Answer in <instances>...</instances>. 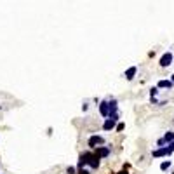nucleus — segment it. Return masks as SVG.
I'll use <instances>...</instances> for the list:
<instances>
[{
	"mask_svg": "<svg viewBox=\"0 0 174 174\" xmlns=\"http://www.w3.org/2000/svg\"><path fill=\"white\" fill-rule=\"evenodd\" d=\"M99 166H101V162H99V159L92 151H84V153H80L79 166L77 167H87L89 171H96V169H99Z\"/></svg>",
	"mask_w": 174,
	"mask_h": 174,
	"instance_id": "f257e3e1",
	"label": "nucleus"
},
{
	"mask_svg": "<svg viewBox=\"0 0 174 174\" xmlns=\"http://www.w3.org/2000/svg\"><path fill=\"white\" fill-rule=\"evenodd\" d=\"M118 115H113V117H110V118H106L105 122H103V131H106V133H110V131H113L115 127H117V124H118Z\"/></svg>",
	"mask_w": 174,
	"mask_h": 174,
	"instance_id": "f03ea898",
	"label": "nucleus"
},
{
	"mask_svg": "<svg viewBox=\"0 0 174 174\" xmlns=\"http://www.w3.org/2000/svg\"><path fill=\"white\" fill-rule=\"evenodd\" d=\"M105 144V138L103 136H98V134H94V136L89 138V141H87V146L92 148V150H96V148L103 146Z\"/></svg>",
	"mask_w": 174,
	"mask_h": 174,
	"instance_id": "7ed1b4c3",
	"label": "nucleus"
},
{
	"mask_svg": "<svg viewBox=\"0 0 174 174\" xmlns=\"http://www.w3.org/2000/svg\"><path fill=\"white\" fill-rule=\"evenodd\" d=\"M171 143H174V133H172V131H167V133L164 134L159 141H157V146L164 148L166 144H171Z\"/></svg>",
	"mask_w": 174,
	"mask_h": 174,
	"instance_id": "20e7f679",
	"label": "nucleus"
},
{
	"mask_svg": "<svg viewBox=\"0 0 174 174\" xmlns=\"http://www.w3.org/2000/svg\"><path fill=\"white\" fill-rule=\"evenodd\" d=\"M99 113L105 118H110V98H106L105 101L99 103Z\"/></svg>",
	"mask_w": 174,
	"mask_h": 174,
	"instance_id": "39448f33",
	"label": "nucleus"
},
{
	"mask_svg": "<svg viewBox=\"0 0 174 174\" xmlns=\"http://www.w3.org/2000/svg\"><path fill=\"white\" fill-rule=\"evenodd\" d=\"M110 153H111L110 146H99V148H96V150H94V155L98 157L99 160L106 159V157H110Z\"/></svg>",
	"mask_w": 174,
	"mask_h": 174,
	"instance_id": "423d86ee",
	"label": "nucleus"
},
{
	"mask_svg": "<svg viewBox=\"0 0 174 174\" xmlns=\"http://www.w3.org/2000/svg\"><path fill=\"white\" fill-rule=\"evenodd\" d=\"M169 155H172V153L169 151V148H167V146L157 148V150L151 151V157H153V159H159V157H169Z\"/></svg>",
	"mask_w": 174,
	"mask_h": 174,
	"instance_id": "0eeeda50",
	"label": "nucleus"
},
{
	"mask_svg": "<svg viewBox=\"0 0 174 174\" xmlns=\"http://www.w3.org/2000/svg\"><path fill=\"white\" fill-rule=\"evenodd\" d=\"M172 59H174L172 52L162 54V57H160V66H162V68H167V66H171V64H172Z\"/></svg>",
	"mask_w": 174,
	"mask_h": 174,
	"instance_id": "6e6552de",
	"label": "nucleus"
},
{
	"mask_svg": "<svg viewBox=\"0 0 174 174\" xmlns=\"http://www.w3.org/2000/svg\"><path fill=\"white\" fill-rule=\"evenodd\" d=\"M136 73H138V66H131V68H127V70H125L124 77H125L127 80H133L134 77H136Z\"/></svg>",
	"mask_w": 174,
	"mask_h": 174,
	"instance_id": "1a4fd4ad",
	"label": "nucleus"
},
{
	"mask_svg": "<svg viewBox=\"0 0 174 174\" xmlns=\"http://www.w3.org/2000/svg\"><path fill=\"white\" fill-rule=\"evenodd\" d=\"M174 84L171 82V80H159V84H157V89H172Z\"/></svg>",
	"mask_w": 174,
	"mask_h": 174,
	"instance_id": "9d476101",
	"label": "nucleus"
},
{
	"mask_svg": "<svg viewBox=\"0 0 174 174\" xmlns=\"http://www.w3.org/2000/svg\"><path fill=\"white\" fill-rule=\"evenodd\" d=\"M171 166H172V162H171V160H164V162L160 164V171H164V172H166V171L171 169Z\"/></svg>",
	"mask_w": 174,
	"mask_h": 174,
	"instance_id": "9b49d317",
	"label": "nucleus"
},
{
	"mask_svg": "<svg viewBox=\"0 0 174 174\" xmlns=\"http://www.w3.org/2000/svg\"><path fill=\"white\" fill-rule=\"evenodd\" d=\"M77 174H91V171L87 167H77Z\"/></svg>",
	"mask_w": 174,
	"mask_h": 174,
	"instance_id": "f8f14e48",
	"label": "nucleus"
},
{
	"mask_svg": "<svg viewBox=\"0 0 174 174\" xmlns=\"http://www.w3.org/2000/svg\"><path fill=\"white\" fill-rule=\"evenodd\" d=\"M115 129H117V133H122V131L125 129V124H124V122H118L117 127H115Z\"/></svg>",
	"mask_w": 174,
	"mask_h": 174,
	"instance_id": "ddd939ff",
	"label": "nucleus"
},
{
	"mask_svg": "<svg viewBox=\"0 0 174 174\" xmlns=\"http://www.w3.org/2000/svg\"><path fill=\"white\" fill-rule=\"evenodd\" d=\"M157 94H159V89H157V87H151V89H150V96H151V99L155 98Z\"/></svg>",
	"mask_w": 174,
	"mask_h": 174,
	"instance_id": "4468645a",
	"label": "nucleus"
},
{
	"mask_svg": "<svg viewBox=\"0 0 174 174\" xmlns=\"http://www.w3.org/2000/svg\"><path fill=\"white\" fill-rule=\"evenodd\" d=\"M66 174H77V167H66Z\"/></svg>",
	"mask_w": 174,
	"mask_h": 174,
	"instance_id": "2eb2a0df",
	"label": "nucleus"
},
{
	"mask_svg": "<svg viewBox=\"0 0 174 174\" xmlns=\"http://www.w3.org/2000/svg\"><path fill=\"white\" fill-rule=\"evenodd\" d=\"M82 110H84V111L89 110V105H87V103H84V105H82Z\"/></svg>",
	"mask_w": 174,
	"mask_h": 174,
	"instance_id": "dca6fc26",
	"label": "nucleus"
},
{
	"mask_svg": "<svg viewBox=\"0 0 174 174\" xmlns=\"http://www.w3.org/2000/svg\"><path fill=\"white\" fill-rule=\"evenodd\" d=\"M171 82H172V84H174V73H172V77H171Z\"/></svg>",
	"mask_w": 174,
	"mask_h": 174,
	"instance_id": "f3484780",
	"label": "nucleus"
}]
</instances>
